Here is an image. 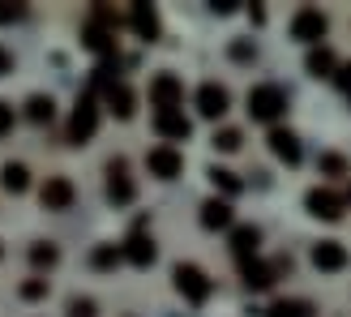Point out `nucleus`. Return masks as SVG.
<instances>
[{
  "label": "nucleus",
  "mask_w": 351,
  "mask_h": 317,
  "mask_svg": "<svg viewBox=\"0 0 351 317\" xmlns=\"http://www.w3.org/2000/svg\"><path fill=\"white\" fill-rule=\"evenodd\" d=\"M171 279H176V292H180L189 305H206V301H210V279H206V270L180 261V266L171 270Z\"/></svg>",
  "instance_id": "4"
},
{
  "label": "nucleus",
  "mask_w": 351,
  "mask_h": 317,
  "mask_svg": "<svg viewBox=\"0 0 351 317\" xmlns=\"http://www.w3.org/2000/svg\"><path fill=\"white\" fill-rule=\"evenodd\" d=\"M69 317H99V309H95L90 296H73L69 301Z\"/></svg>",
  "instance_id": "29"
},
{
  "label": "nucleus",
  "mask_w": 351,
  "mask_h": 317,
  "mask_svg": "<svg viewBox=\"0 0 351 317\" xmlns=\"http://www.w3.org/2000/svg\"><path fill=\"white\" fill-rule=\"evenodd\" d=\"M129 26L142 34V39H159V13H154L150 5H133L129 9Z\"/></svg>",
  "instance_id": "20"
},
{
  "label": "nucleus",
  "mask_w": 351,
  "mask_h": 317,
  "mask_svg": "<svg viewBox=\"0 0 351 317\" xmlns=\"http://www.w3.org/2000/svg\"><path fill=\"white\" fill-rule=\"evenodd\" d=\"M26 9L22 5H9V0H0V26H9V22H17V17H22Z\"/></svg>",
  "instance_id": "32"
},
{
  "label": "nucleus",
  "mask_w": 351,
  "mask_h": 317,
  "mask_svg": "<svg viewBox=\"0 0 351 317\" xmlns=\"http://www.w3.org/2000/svg\"><path fill=\"white\" fill-rule=\"evenodd\" d=\"M9 69H13V56H9L5 47H0V73H9Z\"/></svg>",
  "instance_id": "37"
},
{
  "label": "nucleus",
  "mask_w": 351,
  "mask_h": 317,
  "mask_svg": "<svg viewBox=\"0 0 351 317\" xmlns=\"http://www.w3.org/2000/svg\"><path fill=\"white\" fill-rule=\"evenodd\" d=\"M215 150H223V154H232V150H240V142H244V133L240 129H215Z\"/></svg>",
  "instance_id": "27"
},
{
  "label": "nucleus",
  "mask_w": 351,
  "mask_h": 317,
  "mask_svg": "<svg viewBox=\"0 0 351 317\" xmlns=\"http://www.w3.org/2000/svg\"><path fill=\"white\" fill-rule=\"evenodd\" d=\"M335 78H339V86H343V91L351 95V64H343V69H339V73H335Z\"/></svg>",
  "instance_id": "35"
},
{
  "label": "nucleus",
  "mask_w": 351,
  "mask_h": 317,
  "mask_svg": "<svg viewBox=\"0 0 351 317\" xmlns=\"http://www.w3.org/2000/svg\"><path fill=\"white\" fill-rule=\"evenodd\" d=\"M283 112H287V91H283V86L261 82V86H253V91H249V116H253V120H266V125H274Z\"/></svg>",
  "instance_id": "1"
},
{
  "label": "nucleus",
  "mask_w": 351,
  "mask_h": 317,
  "mask_svg": "<svg viewBox=\"0 0 351 317\" xmlns=\"http://www.w3.org/2000/svg\"><path fill=\"white\" fill-rule=\"evenodd\" d=\"M232 56H236V60H253V56H257V47H253V43H236V47H232Z\"/></svg>",
  "instance_id": "34"
},
{
  "label": "nucleus",
  "mask_w": 351,
  "mask_h": 317,
  "mask_svg": "<svg viewBox=\"0 0 351 317\" xmlns=\"http://www.w3.org/2000/svg\"><path fill=\"white\" fill-rule=\"evenodd\" d=\"M240 274H244V287H249V292H266V287H274V266H266L261 257L244 261Z\"/></svg>",
  "instance_id": "19"
},
{
  "label": "nucleus",
  "mask_w": 351,
  "mask_h": 317,
  "mask_svg": "<svg viewBox=\"0 0 351 317\" xmlns=\"http://www.w3.org/2000/svg\"><path fill=\"white\" fill-rule=\"evenodd\" d=\"M56 261H60V249H56V244H47V240H34V244H30V266L51 270Z\"/></svg>",
  "instance_id": "23"
},
{
  "label": "nucleus",
  "mask_w": 351,
  "mask_h": 317,
  "mask_svg": "<svg viewBox=\"0 0 351 317\" xmlns=\"http://www.w3.org/2000/svg\"><path fill=\"white\" fill-rule=\"evenodd\" d=\"M125 257L133 261V266H154V257H159V249H154V240H150V232H146V223H137L133 232H129V240H125Z\"/></svg>",
  "instance_id": "7"
},
{
  "label": "nucleus",
  "mask_w": 351,
  "mask_h": 317,
  "mask_svg": "<svg viewBox=\"0 0 351 317\" xmlns=\"http://www.w3.org/2000/svg\"><path fill=\"white\" fill-rule=\"evenodd\" d=\"M108 198L116 206H129L137 198V189L129 180V172H125V158H112V163H108Z\"/></svg>",
  "instance_id": "11"
},
{
  "label": "nucleus",
  "mask_w": 351,
  "mask_h": 317,
  "mask_svg": "<svg viewBox=\"0 0 351 317\" xmlns=\"http://www.w3.org/2000/svg\"><path fill=\"white\" fill-rule=\"evenodd\" d=\"M304 206H308V215H317L326 223L343 219V198H339V193H330V189H308L304 193Z\"/></svg>",
  "instance_id": "9"
},
{
  "label": "nucleus",
  "mask_w": 351,
  "mask_h": 317,
  "mask_svg": "<svg viewBox=\"0 0 351 317\" xmlns=\"http://www.w3.org/2000/svg\"><path fill=\"white\" fill-rule=\"evenodd\" d=\"M322 172L326 176H347V158L343 154H322Z\"/></svg>",
  "instance_id": "30"
},
{
  "label": "nucleus",
  "mask_w": 351,
  "mask_h": 317,
  "mask_svg": "<svg viewBox=\"0 0 351 317\" xmlns=\"http://www.w3.org/2000/svg\"><path fill=\"white\" fill-rule=\"evenodd\" d=\"M103 103H108V112H112V116L129 120V116H133V103H137V95L129 91V82H116V86H108V91H103Z\"/></svg>",
  "instance_id": "16"
},
{
  "label": "nucleus",
  "mask_w": 351,
  "mask_h": 317,
  "mask_svg": "<svg viewBox=\"0 0 351 317\" xmlns=\"http://www.w3.org/2000/svg\"><path fill=\"white\" fill-rule=\"evenodd\" d=\"M210 9H215V13H236V0H215Z\"/></svg>",
  "instance_id": "36"
},
{
  "label": "nucleus",
  "mask_w": 351,
  "mask_h": 317,
  "mask_svg": "<svg viewBox=\"0 0 351 317\" xmlns=\"http://www.w3.org/2000/svg\"><path fill=\"white\" fill-rule=\"evenodd\" d=\"M326 30H330V17H326L322 9H313V5L295 9V17H291V39H300V43H313V47H317V43L326 39Z\"/></svg>",
  "instance_id": "3"
},
{
  "label": "nucleus",
  "mask_w": 351,
  "mask_h": 317,
  "mask_svg": "<svg viewBox=\"0 0 351 317\" xmlns=\"http://www.w3.org/2000/svg\"><path fill=\"white\" fill-rule=\"evenodd\" d=\"M120 257H125V244H99L90 261L99 270H112V266H120Z\"/></svg>",
  "instance_id": "26"
},
{
  "label": "nucleus",
  "mask_w": 351,
  "mask_h": 317,
  "mask_svg": "<svg viewBox=\"0 0 351 317\" xmlns=\"http://www.w3.org/2000/svg\"><path fill=\"white\" fill-rule=\"evenodd\" d=\"M154 133H159L163 142L171 146V142H189L193 125H189V116H184V112H163V116H154Z\"/></svg>",
  "instance_id": "12"
},
{
  "label": "nucleus",
  "mask_w": 351,
  "mask_h": 317,
  "mask_svg": "<svg viewBox=\"0 0 351 317\" xmlns=\"http://www.w3.org/2000/svg\"><path fill=\"white\" fill-rule=\"evenodd\" d=\"M99 129V103H95V91L90 95H82L77 99V108H73V120H69V142H90Z\"/></svg>",
  "instance_id": "5"
},
{
  "label": "nucleus",
  "mask_w": 351,
  "mask_h": 317,
  "mask_svg": "<svg viewBox=\"0 0 351 317\" xmlns=\"http://www.w3.org/2000/svg\"><path fill=\"white\" fill-rule=\"evenodd\" d=\"M202 227H206V232H223V227H232V202H227V198H210L202 206Z\"/></svg>",
  "instance_id": "18"
},
{
  "label": "nucleus",
  "mask_w": 351,
  "mask_h": 317,
  "mask_svg": "<svg viewBox=\"0 0 351 317\" xmlns=\"http://www.w3.org/2000/svg\"><path fill=\"white\" fill-rule=\"evenodd\" d=\"M146 172L154 176V180H176V176L184 172V154L176 146H154L146 154Z\"/></svg>",
  "instance_id": "6"
},
{
  "label": "nucleus",
  "mask_w": 351,
  "mask_h": 317,
  "mask_svg": "<svg viewBox=\"0 0 351 317\" xmlns=\"http://www.w3.org/2000/svg\"><path fill=\"white\" fill-rule=\"evenodd\" d=\"M347 99H351V95H347Z\"/></svg>",
  "instance_id": "38"
},
{
  "label": "nucleus",
  "mask_w": 351,
  "mask_h": 317,
  "mask_svg": "<svg viewBox=\"0 0 351 317\" xmlns=\"http://www.w3.org/2000/svg\"><path fill=\"white\" fill-rule=\"evenodd\" d=\"M210 185H215V189H223L227 198H232V193H240L236 172H227V167H210Z\"/></svg>",
  "instance_id": "28"
},
{
  "label": "nucleus",
  "mask_w": 351,
  "mask_h": 317,
  "mask_svg": "<svg viewBox=\"0 0 351 317\" xmlns=\"http://www.w3.org/2000/svg\"><path fill=\"white\" fill-rule=\"evenodd\" d=\"M266 317H313V305L308 301H274L266 309Z\"/></svg>",
  "instance_id": "25"
},
{
  "label": "nucleus",
  "mask_w": 351,
  "mask_h": 317,
  "mask_svg": "<svg viewBox=\"0 0 351 317\" xmlns=\"http://www.w3.org/2000/svg\"><path fill=\"white\" fill-rule=\"evenodd\" d=\"M73 180H64V176H47V185L39 189V202H43V210H69L73 206Z\"/></svg>",
  "instance_id": "10"
},
{
  "label": "nucleus",
  "mask_w": 351,
  "mask_h": 317,
  "mask_svg": "<svg viewBox=\"0 0 351 317\" xmlns=\"http://www.w3.org/2000/svg\"><path fill=\"white\" fill-rule=\"evenodd\" d=\"M82 43L90 47V51H99V56H116V30L99 26V22H86L82 26Z\"/></svg>",
  "instance_id": "15"
},
{
  "label": "nucleus",
  "mask_w": 351,
  "mask_h": 317,
  "mask_svg": "<svg viewBox=\"0 0 351 317\" xmlns=\"http://www.w3.org/2000/svg\"><path fill=\"white\" fill-rule=\"evenodd\" d=\"M180 103H184V82L176 73H154L150 78V108H154V116L180 112Z\"/></svg>",
  "instance_id": "2"
},
{
  "label": "nucleus",
  "mask_w": 351,
  "mask_h": 317,
  "mask_svg": "<svg viewBox=\"0 0 351 317\" xmlns=\"http://www.w3.org/2000/svg\"><path fill=\"white\" fill-rule=\"evenodd\" d=\"M304 69L313 78H335V69H339V56L330 47H313L308 51V60H304Z\"/></svg>",
  "instance_id": "21"
},
{
  "label": "nucleus",
  "mask_w": 351,
  "mask_h": 317,
  "mask_svg": "<svg viewBox=\"0 0 351 317\" xmlns=\"http://www.w3.org/2000/svg\"><path fill=\"white\" fill-rule=\"evenodd\" d=\"M257 244H261V232L253 223H244V227H232V253L240 257V266L244 261H253L257 257Z\"/></svg>",
  "instance_id": "17"
},
{
  "label": "nucleus",
  "mask_w": 351,
  "mask_h": 317,
  "mask_svg": "<svg viewBox=\"0 0 351 317\" xmlns=\"http://www.w3.org/2000/svg\"><path fill=\"white\" fill-rule=\"evenodd\" d=\"M26 116L34 120V125H51V116H56V103H51V95H34L26 103Z\"/></svg>",
  "instance_id": "24"
},
{
  "label": "nucleus",
  "mask_w": 351,
  "mask_h": 317,
  "mask_svg": "<svg viewBox=\"0 0 351 317\" xmlns=\"http://www.w3.org/2000/svg\"><path fill=\"white\" fill-rule=\"evenodd\" d=\"M0 185H5L9 193H26V189H30L26 163H5V167H0Z\"/></svg>",
  "instance_id": "22"
},
{
  "label": "nucleus",
  "mask_w": 351,
  "mask_h": 317,
  "mask_svg": "<svg viewBox=\"0 0 351 317\" xmlns=\"http://www.w3.org/2000/svg\"><path fill=\"white\" fill-rule=\"evenodd\" d=\"M13 103H5V99H0V137H5V133H13Z\"/></svg>",
  "instance_id": "33"
},
{
  "label": "nucleus",
  "mask_w": 351,
  "mask_h": 317,
  "mask_svg": "<svg viewBox=\"0 0 351 317\" xmlns=\"http://www.w3.org/2000/svg\"><path fill=\"white\" fill-rule=\"evenodd\" d=\"M313 266L326 270V274H335V270L347 266V249H343L339 240H322V244H313Z\"/></svg>",
  "instance_id": "13"
},
{
  "label": "nucleus",
  "mask_w": 351,
  "mask_h": 317,
  "mask_svg": "<svg viewBox=\"0 0 351 317\" xmlns=\"http://www.w3.org/2000/svg\"><path fill=\"white\" fill-rule=\"evenodd\" d=\"M227 108H232V95H227V86L206 82L202 91H197V112H202L206 120H223V116H227Z\"/></svg>",
  "instance_id": "8"
},
{
  "label": "nucleus",
  "mask_w": 351,
  "mask_h": 317,
  "mask_svg": "<svg viewBox=\"0 0 351 317\" xmlns=\"http://www.w3.org/2000/svg\"><path fill=\"white\" fill-rule=\"evenodd\" d=\"M22 296H26V301H43V296H47V279H30V283H22Z\"/></svg>",
  "instance_id": "31"
},
{
  "label": "nucleus",
  "mask_w": 351,
  "mask_h": 317,
  "mask_svg": "<svg viewBox=\"0 0 351 317\" xmlns=\"http://www.w3.org/2000/svg\"><path fill=\"white\" fill-rule=\"evenodd\" d=\"M270 150H274V158H283L287 167H295L300 163V137H295L291 129H270Z\"/></svg>",
  "instance_id": "14"
}]
</instances>
